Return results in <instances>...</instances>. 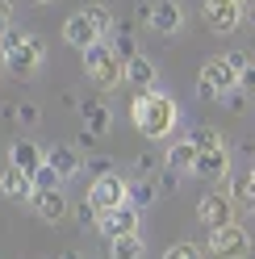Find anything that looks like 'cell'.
Masks as SVG:
<instances>
[{
  "label": "cell",
  "mask_w": 255,
  "mask_h": 259,
  "mask_svg": "<svg viewBox=\"0 0 255 259\" xmlns=\"http://www.w3.org/2000/svg\"><path fill=\"white\" fill-rule=\"evenodd\" d=\"M238 17H243V5H238V0H205V25H209L214 34L238 29Z\"/></svg>",
  "instance_id": "obj_9"
},
{
  "label": "cell",
  "mask_w": 255,
  "mask_h": 259,
  "mask_svg": "<svg viewBox=\"0 0 255 259\" xmlns=\"http://www.w3.org/2000/svg\"><path fill=\"white\" fill-rule=\"evenodd\" d=\"M238 5H247V0H238Z\"/></svg>",
  "instance_id": "obj_35"
},
{
  "label": "cell",
  "mask_w": 255,
  "mask_h": 259,
  "mask_svg": "<svg viewBox=\"0 0 255 259\" xmlns=\"http://www.w3.org/2000/svg\"><path fill=\"white\" fill-rule=\"evenodd\" d=\"M63 42L75 46V51L84 55V51H92V46H101V29L88 21V13H84V9H79V13H71V17L63 21Z\"/></svg>",
  "instance_id": "obj_7"
},
{
  "label": "cell",
  "mask_w": 255,
  "mask_h": 259,
  "mask_svg": "<svg viewBox=\"0 0 255 259\" xmlns=\"http://www.w3.org/2000/svg\"><path fill=\"white\" fill-rule=\"evenodd\" d=\"M88 205L97 209V218H105V213H117L121 205H130V184H125L117 171L97 176V180H92V188H88Z\"/></svg>",
  "instance_id": "obj_3"
},
{
  "label": "cell",
  "mask_w": 255,
  "mask_h": 259,
  "mask_svg": "<svg viewBox=\"0 0 255 259\" xmlns=\"http://www.w3.org/2000/svg\"><path fill=\"white\" fill-rule=\"evenodd\" d=\"M9 163H13V167H21L25 176H34V171L46 163V151L38 147V142L21 138V142H13V151H9Z\"/></svg>",
  "instance_id": "obj_12"
},
{
  "label": "cell",
  "mask_w": 255,
  "mask_h": 259,
  "mask_svg": "<svg viewBox=\"0 0 255 259\" xmlns=\"http://www.w3.org/2000/svg\"><path fill=\"white\" fill-rule=\"evenodd\" d=\"M29 5H55V0H29Z\"/></svg>",
  "instance_id": "obj_34"
},
{
  "label": "cell",
  "mask_w": 255,
  "mask_h": 259,
  "mask_svg": "<svg viewBox=\"0 0 255 259\" xmlns=\"http://www.w3.org/2000/svg\"><path fill=\"white\" fill-rule=\"evenodd\" d=\"M134 125H138V134H147V138H163L176 130V101L163 92H138L134 96Z\"/></svg>",
  "instance_id": "obj_1"
},
{
  "label": "cell",
  "mask_w": 255,
  "mask_h": 259,
  "mask_svg": "<svg viewBox=\"0 0 255 259\" xmlns=\"http://www.w3.org/2000/svg\"><path fill=\"white\" fill-rule=\"evenodd\" d=\"M79 117H84V130H88V134H109V121H113V113H109V105L105 101H92V96H88V101L84 105H79Z\"/></svg>",
  "instance_id": "obj_16"
},
{
  "label": "cell",
  "mask_w": 255,
  "mask_h": 259,
  "mask_svg": "<svg viewBox=\"0 0 255 259\" xmlns=\"http://www.w3.org/2000/svg\"><path fill=\"white\" fill-rule=\"evenodd\" d=\"M193 176H201V180H226V176H230V155H226V147H222V151H201Z\"/></svg>",
  "instance_id": "obj_14"
},
{
  "label": "cell",
  "mask_w": 255,
  "mask_h": 259,
  "mask_svg": "<svg viewBox=\"0 0 255 259\" xmlns=\"http://www.w3.org/2000/svg\"><path fill=\"white\" fill-rule=\"evenodd\" d=\"M163 259H205L201 247H193V242H172V247L163 251Z\"/></svg>",
  "instance_id": "obj_27"
},
{
  "label": "cell",
  "mask_w": 255,
  "mask_h": 259,
  "mask_svg": "<svg viewBox=\"0 0 255 259\" xmlns=\"http://www.w3.org/2000/svg\"><path fill=\"white\" fill-rule=\"evenodd\" d=\"M97 226H101V234H105L109 242L130 238V234H138V209H134V205H121L117 213H105V218H97Z\"/></svg>",
  "instance_id": "obj_10"
},
{
  "label": "cell",
  "mask_w": 255,
  "mask_h": 259,
  "mask_svg": "<svg viewBox=\"0 0 255 259\" xmlns=\"http://www.w3.org/2000/svg\"><path fill=\"white\" fill-rule=\"evenodd\" d=\"M0 192H5L9 201H29L38 188H34V176H25L21 167H13V163H9L5 171H0Z\"/></svg>",
  "instance_id": "obj_11"
},
{
  "label": "cell",
  "mask_w": 255,
  "mask_h": 259,
  "mask_svg": "<svg viewBox=\"0 0 255 259\" xmlns=\"http://www.w3.org/2000/svg\"><path fill=\"white\" fill-rule=\"evenodd\" d=\"M176 184H180V171H172V167L163 163V176H159V188H163V192H176Z\"/></svg>",
  "instance_id": "obj_30"
},
{
  "label": "cell",
  "mask_w": 255,
  "mask_h": 259,
  "mask_svg": "<svg viewBox=\"0 0 255 259\" xmlns=\"http://www.w3.org/2000/svg\"><path fill=\"white\" fill-rule=\"evenodd\" d=\"M46 163H51V167L63 176V180H67V176L79 171V155H75L71 147H51V151H46Z\"/></svg>",
  "instance_id": "obj_20"
},
{
  "label": "cell",
  "mask_w": 255,
  "mask_h": 259,
  "mask_svg": "<svg viewBox=\"0 0 255 259\" xmlns=\"http://www.w3.org/2000/svg\"><path fill=\"white\" fill-rule=\"evenodd\" d=\"M209 251L218 259H247L251 255V238H247V230L238 222H230V226H222V230H209Z\"/></svg>",
  "instance_id": "obj_6"
},
{
  "label": "cell",
  "mask_w": 255,
  "mask_h": 259,
  "mask_svg": "<svg viewBox=\"0 0 255 259\" xmlns=\"http://www.w3.org/2000/svg\"><path fill=\"white\" fill-rule=\"evenodd\" d=\"M42 59H46L42 38H38V34H25V38L5 55V67H9L13 75H21V79H25V75H34V71L42 67Z\"/></svg>",
  "instance_id": "obj_5"
},
{
  "label": "cell",
  "mask_w": 255,
  "mask_h": 259,
  "mask_svg": "<svg viewBox=\"0 0 255 259\" xmlns=\"http://www.w3.org/2000/svg\"><path fill=\"white\" fill-rule=\"evenodd\" d=\"M84 13H88V21L101 29V38H105V34H113V13H109L105 5H84Z\"/></svg>",
  "instance_id": "obj_25"
},
{
  "label": "cell",
  "mask_w": 255,
  "mask_h": 259,
  "mask_svg": "<svg viewBox=\"0 0 255 259\" xmlns=\"http://www.w3.org/2000/svg\"><path fill=\"white\" fill-rule=\"evenodd\" d=\"M59 259H88V255H84V251H63Z\"/></svg>",
  "instance_id": "obj_33"
},
{
  "label": "cell",
  "mask_w": 255,
  "mask_h": 259,
  "mask_svg": "<svg viewBox=\"0 0 255 259\" xmlns=\"http://www.w3.org/2000/svg\"><path fill=\"white\" fill-rule=\"evenodd\" d=\"M238 79H243V75H238L226 59H209L201 67V75H197V88H201L205 101H214V96H230L238 88Z\"/></svg>",
  "instance_id": "obj_4"
},
{
  "label": "cell",
  "mask_w": 255,
  "mask_h": 259,
  "mask_svg": "<svg viewBox=\"0 0 255 259\" xmlns=\"http://www.w3.org/2000/svg\"><path fill=\"white\" fill-rule=\"evenodd\" d=\"M180 21H184V13H180L176 0H159V5H151V29L155 34H176Z\"/></svg>",
  "instance_id": "obj_15"
},
{
  "label": "cell",
  "mask_w": 255,
  "mask_h": 259,
  "mask_svg": "<svg viewBox=\"0 0 255 259\" xmlns=\"http://www.w3.org/2000/svg\"><path fill=\"white\" fill-rule=\"evenodd\" d=\"M155 197H159V184H155V180H138V184H130V205H134V209L155 205Z\"/></svg>",
  "instance_id": "obj_23"
},
{
  "label": "cell",
  "mask_w": 255,
  "mask_h": 259,
  "mask_svg": "<svg viewBox=\"0 0 255 259\" xmlns=\"http://www.w3.org/2000/svg\"><path fill=\"white\" fill-rule=\"evenodd\" d=\"M109 259H142V238L130 234V238H117L113 251H109Z\"/></svg>",
  "instance_id": "obj_24"
},
{
  "label": "cell",
  "mask_w": 255,
  "mask_h": 259,
  "mask_svg": "<svg viewBox=\"0 0 255 259\" xmlns=\"http://www.w3.org/2000/svg\"><path fill=\"white\" fill-rule=\"evenodd\" d=\"M84 71H88V79H92L101 92H113L117 84H125V63L113 55V46H109V42L84 51Z\"/></svg>",
  "instance_id": "obj_2"
},
{
  "label": "cell",
  "mask_w": 255,
  "mask_h": 259,
  "mask_svg": "<svg viewBox=\"0 0 255 259\" xmlns=\"http://www.w3.org/2000/svg\"><path fill=\"white\" fill-rule=\"evenodd\" d=\"M226 63H230V67H234L238 75H243V71L251 67V55H247V51H230V55H226Z\"/></svg>",
  "instance_id": "obj_29"
},
{
  "label": "cell",
  "mask_w": 255,
  "mask_h": 259,
  "mask_svg": "<svg viewBox=\"0 0 255 259\" xmlns=\"http://www.w3.org/2000/svg\"><path fill=\"white\" fill-rule=\"evenodd\" d=\"M188 142H193L197 151H222V134L214 125H197L193 134H188Z\"/></svg>",
  "instance_id": "obj_22"
},
{
  "label": "cell",
  "mask_w": 255,
  "mask_h": 259,
  "mask_svg": "<svg viewBox=\"0 0 255 259\" xmlns=\"http://www.w3.org/2000/svg\"><path fill=\"white\" fill-rule=\"evenodd\" d=\"M17 117H21L25 125H38V105H29V101H21V105H17Z\"/></svg>",
  "instance_id": "obj_31"
},
{
  "label": "cell",
  "mask_w": 255,
  "mask_h": 259,
  "mask_svg": "<svg viewBox=\"0 0 255 259\" xmlns=\"http://www.w3.org/2000/svg\"><path fill=\"white\" fill-rule=\"evenodd\" d=\"M109 46H113V55H117L121 63L138 59V42H134V34H130V25H117L113 34H109Z\"/></svg>",
  "instance_id": "obj_21"
},
{
  "label": "cell",
  "mask_w": 255,
  "mask_h": 259,
  "mask_svg": "<svg viewBox=\"0 0 255 259\" xmlns=\"http://www.w3.org/2000/svg\"><path fill=\"white\" fill-rule=\"evenodd\" d=\"M125 84L138 88V92H151V84H155V63H151L147 55L130 59V63H125Z\"/></svg>",
  "instance_id": "obj_17"
},
{
  "label": "cell",
  "mask_w": 255,
  "mask_h": 259,
  "mask_svg": "<svg viewBox=\"0 0 255 259\" xmlns=\"http://www.w3.org/2000/svg\"><path fill=\"white\" fill-rule=\"evenodd\" d=\"M238 92H243L247 96V101L255 105V63H251V67L243 71V79H238Z\"/></svg>",
  "instance_id": "obj_28"
},
{
  "label": "cell",
  "mask_w": 255,
  "mask_h": 259,
  "mask_svg": "<svg viewBox=\"0 0 255 259\" xmlns=\"http://www.w3.org/2000/svg\"><path fill=\"white\" fill-rule=\"evenodd\" d=\"M197 159H201V151L184 138V142H172V151H167V167H172V171H193V167H197Z\"/></svg>",
  "instance_id": "obj_19"
},
{
  "label": "cell",
  "mask_w": 255,
  "mask_h": 259,
  "mask_svg": "<svg viewBox=\"0 0 255 259\" xmlns=\"http://www.w3.org/2000/svg\"><path fill=\"white\" fill-rule=\"evenodd\" d=\"M29 205H34V213L42 218V222H63L67 218V197H63V192L55 188V192H34V197H29Z\"/></svg>",
  "instance_id": "obj_13"
},
{
  "label": "cell",
  "mask_w": 255,
  "mask_h": 259,
  "mask_svg": "<svg viewBox=\"0 0 255 259\" xmlns=\"http://www.w3.org/2000/svg\"><path fill=\"white\" fill-rule=\"evenodd\" d=\"M9 29V0H0V34Z\"/></svg>",
  "instance_id": "obj_32"
},
{
  "label": "cell",
  "mask_w": 255,
  "mask_h": 259,
  "mask_svg": "<svg viewBox=\"0 0 255 259\" xmlns=\"http://www.w3.org/2000/svg\"><path fill=\"white\" fill-rule=\"evenodd\" d=\"M59 184H63V176H59L51 163H42V167L34 171V188H38V192H55Z\"/></svg>",
  "instance_id": "obj_26"
},
{
  "label": "cell",
  "mask_w": 255,
  "mask_h": 259,
  "mask_svg": "<svg viewBox=\"0 0 255 259\" xmlns=\"http://www.w3.org/2000/svg\"><path fill=\"white\" fill-rule=\"evenodd\" d=\"M197 218L209 226V230H222V226H230V222H234V201H230V192H226V197H218V192H205V197L197 201Z\"/></svg>",
  "instance_id": "obj_8"
},
{
  "label": "cell",
  "mask_w": 255,
  "mask_h": 259,
  "mask_svg": "<svg viewBox=\"0 0 255 259\" xmlns=\"http://www.w3.org/2000/svg\"><path fill=\"white\" fill-rule=\"evenodd\" d=\"M230 201H234V209H255V167L238 171L230 180Z\"/></svg>",
  "instance_id": "obj_18"
}]
</instances>
